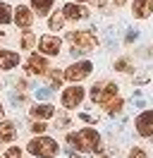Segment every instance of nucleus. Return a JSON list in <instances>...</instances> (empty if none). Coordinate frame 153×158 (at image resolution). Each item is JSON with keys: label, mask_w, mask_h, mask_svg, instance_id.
<instances>
[{"label": "nucleus", "mask_w": 153, "mask_h": 158, "mask_svg": "<svg viewBox=\"0 0 153 158\" xmlns=\"http://www.w3.org/2000/svg\"><path fill=\"white\" fill-rule=\"evenodd\" d=\"M91 98L96 103H101V106H108L113 98H117V86H115L113 81H108V84H96L93 91H91Z\"/></svg>", "instance_id": "3"}, {"label": "nucleus", "mask_w": 153, "mask_h": 158, "mask_svg": "<svg viewBox=\"0 0 153 158\" xmlns=\"http://www.w3.org/2000/svg\"><path fill=\"white\" fill-rule=\"evenodd\" d=\"M76 2H86V0H76Z\"/></svg>", "instance_id": "31"}, {"label": "nucleus", "mask_w": 153, "mask_h": 158, "mask_svg": "<svg viewBox=\"0 0 153 158\" xmlns=\"http://www.w3.org/2000/svg\"><path fill=\"white\" fill-rule=\"evenodd\" d=\"M5 158H22V151H19V146H12V148H7Z\"/></svg>", "instance_id": "23"}, {"label": "nucleus", "mask_w": 153, "mask_h": 158, "mask_svg": "<svg viewBox=\"0 0 153 158\" xmlns=\"http://www.w3.org/2000/svg\"><path fill=\"white\" fill-rule=\"evenodd\" d=\"M153 12V0H136V2H134V15H136V17H148V15H151Z\"/></svg>", "instance_id": "15"}, {"label": "nucleus", "mask_w": 153, "mask_h": 158, "mask_svg": "<svg viewBox=\"0 0 153 158\" xmlns=\"http://www.w3.org/2000/svg\"><path fill=\"white\" fill-rule=\"evenodd\" d=\"M12 19H14V12L10 10L5 2H0V24H10Z\"/></svg>", "instance_id": "17"}, {"label": "nucleus", "mask_w": 153, "mask_h": 158, "mask_svg": "<svg viewBox=\"0 0 153 158\" xmlns=\"http://www.w3.org/2000/svg\"><path fill=\"white\" fill-rule=\"evenodd\" d=\"M2 113H5V110H2V106H0V118H2Z\"/></svg>", "instance_id": "30"}, {"label": "nucleus", "mask_w": 153, "mask_h": 158, "mask_svg": "<svg viewBox=\"0 0 153 158\" xmlns=\"http://www.w3.org/2000/svg\"><path fill=\"white\" fill-rule=\"evenodd\" d=\"M136 132L141 137H153V110H146L136 118Z\"/></svg>", "instance_id": "7"}, {"label": "nucleus", "mask_w": 153, "mask_h": 158, "mask_svg": "<svg viewBox=\"0 0 153 158\" xmlns=\"http://www.w3.org/2000/svg\"><path fill=\"white\" fill-rule=\"evenodd\" d=\"M48 69V62L43 55H31V58L27 60V72L29 74H43Z\"/></svg>", "instance_id": "9"}, {"label": "nucleus", "mask_w": 153, "mask_h": 158, "mask_svg": "<svg viewBox=\"0 0 153 158\" xmlns=\"http://www.w3.org/2000/svg\"><path fill=\"white\" fill-rule=\"evenodd\" d=\"M67 144L69 146H74L76 151H98L101 148V137H98V132L91 127H84L81 132H76V134H67Z\"/></svg>", "instance_id": "1"}, {"label": "nucleus", "mask_w": 153, "mask_h": 158, "mask_svg": "<svg viewBox=\"0 0 153 158\" xmlns=\"http://www.w3.org/2000/svg\"><path fill=\"white\" fill-rule=\"evenodd\" d=\"M17 137V129L12 122H0V144H10Z\"/></svg>", "instance_id": "14"}, {"label": "nucleus", "mask_w": 153, "mask_h": 158, "mask_svg": "<svg viewBox=\"0 0 153 158\" xmlns=\"http://www.w3.org/2000/svg\"><path fill=\"white\" fill-rule=\"evenodd\" d=\"M124 2H127V0H115V5H124Z\"/></svg>", "instance_id": "29"}, {"label": "nucleus", "mask_w": 153, "mask_h": 158, "mask_svg": "<svg viewBox=\"0 0 153 158\" xmlns=\"http://www.w3.org/2000/svg\"><path fill=\"white\" fill-rule=\"evenodd\" d=\"M53 115H55V108L50 103H41V106L31 108V118H36V120H48V118H53Z\"/></svg>", "instance_id": "13"}, {"label": "nucleus", "mask_w": 153, "mask_h": 158, "mask_svg": "<svg viewBox=\"0 0 153 158\" xmlns=\"http://www.w3.org/2000/svg\"><path fill=\"white\" fill-rule=\"evenodd\" d=\"M91 69H93V65H91L89 60H84V62H74V65H69V67L65 69V79H69V81L86 79L89 74H91Z\"/></svg>", "instance_id": "4"}, {"label": "nucleus", "mask_w": 153, "mask_h": 158, "mask_svg": "<svg viewBox=\"0 0 153 158\" xmlns=\"http://www.w3.org/2000/svg\"><path fill=\"white\" fill-rule=\"evenodd\" d=\"M69 41L81 50H93L96 43H98V41L93 39V34H89V31H72V34H69Z\"/></svg>", "instance_id": "5"}, {"label": "nucleus", "mask_w": 153, "mask_h": 158, "mask_svg": "<svg viewBox=\"0 0 153 158\" xmlns=\"http://www.w3.org/2000/svg\"><path fill=\"white\" fill-rule=\"evenodd\" d=\"M38 46H41V50H43V55H57L62 41L57 39V36H43V39L38 41Z\"/></svg>", "instance_id": "8"}, {"label": "nucleus", "mask_w": 153, "mask_h": 158, "mask_svg": "<svg viewBox=\"0 0 153 158\" xmlns=\"http://www.w3.org/2000/svg\"><path fill=\"white\" fill-rule=\"evenodd\" d=\"M62 15H65V19H84V17H89V10L81 5H65Z\"/></svg>", "instance_id": "12"}, {"label": "nucleus", "mask_w": 153, "mask_h": 158, "mask_svg": "<svg viewBox=\"0 0 153 158\" xmlns=\"http://www.w3.org/2000/svg\"><path fill=\"white\" fill-rule=\"evenodd\" d=\"M27 151L38 158H53V156H57L60 146H57L55 139H50V137H36L27 144Z\"/></svg>", "instance_id": "2"}, {"label": "nucleus", "mask_w": 153, "mask_h": 158, "mask_svg": "<svg viewBox=\"0 0 153 158\" xmlns=\"http://www.w3.org/2000/svg\"><path fill=\"white\" fill-rule=\"evenodd\" d=\"M31 19H34V17H31V10H29V7L19 5L17 10H14V24H17V27L29 29V27H31Z\"/></svg>", "instance_id": "10"}, {"label": "nucleus", "mask_w": 153, "mask_h": 158, "mask_svg": "<svg viewBox=\"0 0 153 158\" xmlns=\"http://www.w3.org/2000/svg\"><path fill=\"white\" fill-rule=\"evenodd\" d=\"M53 2H55V0H31V7L36 12H41V15H46V12H50Z\"/></svg>", "instance_id": "16"}, {"label": "nucleus", "mask_w": 153, "mask_h": 158, "mask_svg": "<svg viewBox=\"0 0 153 158\" xmlns=\"http://www.w3.org/2000/svg\"><path fill=\"white\" fill-rule=\"evenodd\" d=\"M62 77H65V74H62L60 69H50V86L57 89V86H60V81H62Z\"/></svg>", "instance_id": "21"}, {"label": "nucleus", "mask_w": 153, "mask_h": 158, "mask_svg": "<svg viewBox=\"0 0 153 158\" xmlns=\"http://www.w3.org/2000/svg\"><path fill=\"white\" fill-rule=\"evenodd\" d=\"M62 22H65V15H62V12H53V17H50V29L60 31L62 29Z\"/></svg>", "instance_id": "18"}, {"label": "nucleus", "mask_w": 153, "mask_h": 158, "mask_svg": "<svg viewBox=\"0 0 153 158\" xmlns=\"http://www.w3.org/2000/svg\"><path fill=\"white\" fill-rule=\"evenodd\" d=\"M31 132L43 134V132H46V122H41V120H38V122H34V125H31Z\"/></svg>", "instance_id": "24"}, {"label": "nucleus", "mask_w": 153, "mask_h": 158, "mask_svg": "<svg viewBox=\"0 0 153 158\" xmlns=\"http://www.w3.org/2000/svg\"><path fill=\"white\" fill-rule=\"evenodd\" d=\"M50 91H53V89H38L36 96H38L41 101H48V98H50Z\"/></svg>", "instance_id": "26"}, {"label": "nucleus", "mask_w": 153, "mask_h": 158, "mask_svg": "<svg viewBox=\"0 0 153 158\" xmlns=\"http://www.w3.org/2000/svg\"><path fill=\"white\" fill-rule=\"evenodd\" d=\"M67 125H69V120H67V118H60V120H57V129H65Z\"/></svg>", "instance_id": "27"}, {"label": "nucleus", "mask_w": 153, "mask_h": 158, "mask_svg": "<svg viewBox=\"0 0 153 158\" xmlns=\"http://www.w3.org/2000/svg\"><path fill=\"white\" fill-rule=\"evenodd\" d=\"M115 67H117V72H129L132 65H129V60H117V62H115Z\"/></svg>", "instance_id": "22"}, {"label": "nucleus", "mask_w": 153, "mask_h": 158, "mask_svg": "<svg viewBox=\"0 0 153 158\" xmlns=\"http://www.w3.org/2000/svg\"><path fill=\"white\" fill-rule=\"evenodd\" d=\"M34 43H36V36H34L31 31H27V34L22 36V48H24V50H31V48H34Z\"/></svg>", "instance_id": "19"}, {"label": "nucleus", "mask_w": 153, "mask_h": 158, "mask_svg": "<svg viewBox=\"0 0 153 158\" xmlns=\"http://www.w3.org/2000/svg\"><path fill=\"white\" fill-rule=\"evenodd\" d=\"M134 39H136V31H134V29H129V34H127V43H132Z\"/></svg>", "instance_id": "28"}, {"label": "nucleus", "mask_w": 153, "mask_h": 158, "mask_svg": "<svg viewBox=\"0 0 153 158\" xmlns=\"http://www.w3.org/2000/svg\"><path fill=\"white\" fill-rule=\"evenodd\" d=\"M69 158H79V156H69Z\"/></svg>", "instance_id": "32"}, {"label": "nucleus", "mask_w": 153, "mask_h": 158, "mask_svg": "<svg viewBox=\"0 0 153 158\" xmlns=\"http://www.w3.org/2000/svg\"><path fill=\"white\" fill-rule=\"evenodd\" d=\"M84 98V89L81 86H69V89L62 91V106L65 108H76Z\"/></svg>", "instance_id": "6"}, {"label": "nucleus", "mask_w": 153, "mask_h": 158, "mask_svg": "<svg viewBox=\"0 0 153 158\" xmlns=\"http://www.w3.org/2000/svg\"><path fill=\"white\" fill-rule=\"evenodd\" d=\"M124 103H122V98H113L108 106H105V110L110 113V115H115V113H120V108H122Z\"/></svg>", "instance_id": "20"}, {"label": "nucleus", "mask_w": 153, "mask_h": 158, "mask_svg": "<svg viewBox=\"0 0 153 158\" xmlns=\"http://www.w3.org/2000/svg\"><path fill=\"white\" fill-rule=\"evenodd\" d=\"M129 158H146V151H143V148H132V151H129Z\"/></svg>", "instance_id": "25"}, {"label": "nucleus", "mask_w": 153, "mask_h": 158, "mask_svg": "<svg viewBox=\"0 0 153 158\" xmlns=\"http://www.w3.org/2000/svg\"><path fill=\"white\" fill-rule=\"evenodd\" d=\"M19 65V55L14 50H0V69H12Z\"/></svg>", "instance_id": "11"}]
</instances>
